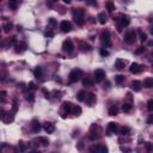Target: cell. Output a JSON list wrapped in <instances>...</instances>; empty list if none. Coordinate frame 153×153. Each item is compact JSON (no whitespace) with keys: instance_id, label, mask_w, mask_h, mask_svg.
Segmentation results:
<instances>
[{"instance_id":"obj_47","label":"cell","mask_w":153,"mask_h":153,"mask_svg":"<svg viewBox=\"0 0 153 153\" xmlns=\"http://www.w3.org/2000/svg\"><path fill=\"white\" fill-rule=\"evenodd\" d=\"M97 128H98L97 124H92L91 128H90V130H91V132H93V130H94V129H97Z\"/></svg>"},{"instance_id":"obj_14","label":"cell","mask_w":153,"mask_h":153,"mask_svg":"<svg viewBox=\"0 0 153 153\" xmlns=\"http://www.w3.org/2000/svg\"><path fill=\"white\" fill-rule=\"evenodd\" d=\"M85 102L87 104H92L96 102V96H94V93H87L85 97Z\"/></svg>"},{"instance_id":"obj_52","label":"cell","mask_w":153,"mask_h":153,"mask_svg":"<svg viewBox=\"0 0 153 153\" xmlns=\"http://www.w3.org/2000/svg\"><path fill=\"white\" fill-rule=\"evenodd\" d=\"M151 34H152V35H153V27L151 28Z\"/></svg>"},{"instance_id":"obj_24","label":"cell","mask_w":153,"mask_h":153,"mask_svg":"<svg viewBox=\"0 0 153 153\" xmlns=\"http://www.w3.org/2000/svg\"><path fill=\"white\" fill-rule=\"evenodd\" d=\"M42 68L41 67H36L35 69H34V75L37 78V79H41L42 78Z\"/></svg>"},{"instance_id":"obj_46","label":"cell","mask_w":153,"mask_h":153,"mask_svg":"<svg viewBox=\"0 0 153 153\" xmlns=\"http://www.w3.org/2000/svg\"><path fill=\"white\" fill-rule=\"evenodd\" d=\"M98 148H99V146H92V147L90 148V151H91V152H96V151H98Z\"/></svg>"},{"instance_id":"obj_7","label":"cell","mask_w":153,"mask_h":153,"mask_svg":"<svg viewBox=\"0 0 153 153\" xmlns=\"http://www.w3.org/2000/svg\"><path fill=\"white\" fill-rule=\"evenodd\" d=\"M102 42H103V44H105L106 47L111 46V41H110V33L108 31V30L103 31V34H102Z\"/></svg>"},{"instance_id":"obj_34","label":"cell","mask_w":153,"mask_h":153,"mask_svg":"<svg viewBox=\"0 0 153 153\" xmlns=\"http://www.w3.org/2000/svg\"><path fill=\"white\" fill-rule=\"evenodd\" d=\"M88 139L93 141V140H97V139H98V135H97V134H96L94 132H91V134L88 135Z\"/></svg>"},{"instance_id":"obj_45","label":"cell","mask_w":153,"mask_h":153,"mask_svg":"<svg viewBox=\"0 0 153 153\" xmlns=\"http://www.w3.org/2000/svg\"><path fill=\"white\" fill-rule=\"evenodd\" d=\"M46 36H47V37H53L54 33L53 31H47V33H46Z\"/></svg>"},{"instance_id":"obj_9","label":"cell","mask_w":153,"mask_h":153,"mask_svg":"<svg viewBox=\"0 0 153 153\" xmlns=\"http://www.w3.org/2000/svg\"><path fill=\"white\" fill-rule=\"evenodd\" d=\"M60 29H61L62 33H69L72 30V24L67 21H62L60 24Z\"/></svg>"},{"instance_id":"obj_3","label":"cell","mask_w":153,"mask_h":153,"mask_svg":"<svg viewBox=\"0 0 153 153\" xmlns=\"http://www.w3.org/2000/svg\"><path fill=\"white\" fill-rule=\"evenodd\" d=\"M135 38H136V33L134 30H130V31H128V33L126 34V36H124V42L128 44H133L135 42Z\"/></svg>"},{"instance_id":"obj_21","label":"cell","mask_w":153,"mask_h":153,"mask_svg":"<svg viewBox=\"0 0 153 153\" xmlns=\"http://www.w3.org/2000/svg\"><path fill=\"white\" fill-rule=\"evenodd\" d=\"M118 114V108L116 105H111L109 108V115L110 116H116Z\"/></svg>"},{"instance_id":"obj_32","label":"cell","mask_w":153,"mask_h":153,"mask_svg":"<svg viewBox=\"0 0 153 153\" xmlns=\"http://www.w3.org/2000/svg\"><path fill=\"white\" fill-rule=\"evenodd\" d=\"M28 90H29L30 92L35 91V90H36V85L34 84V82H29V84H28Z\"/></svg>"},{"instance_id":"obj_28","label":"cell","mask_w":153,"mask_h":153,"mask_svg":"<svg viewBox=\"0 0 153 153\" xmlns=\"http://www.w3.org/2000/svg\"><path fill=\"white\" fill-rule=\"evenodd\" d=\"M138 33H139V37H140V41H141L142 43L147 41V35H146V34H145V33H142L141 30H139Z\"/></svg>"},{"instance_id":"obj_33","label":"cell","mask_w":153,"mask_h":153,"mask_svg":"<svg viewBox=\"0 0 153 153\" xmlns=\"http://www.w3.org/2000/svg\"><path fill=\"white\" fill-rule=\"evenodd\" d=\"M73 112H74V115L79 116V115L81 114V108H80V106H75V108L73 109Z\"/></svg>"},{"instance_id":"obj_13","label":"cell","mask_w":153,"mask_h":153,"mask_svg":"<svg viewBox=\"0 0 153 153\" xmlns=\"http://www.w3.org/2000/svg\"><path fill=\"white\" fill-rule=\"evenodd\" d=\"M28 46L25 42H19V43L16 44V52L17 53H22V52H24V50H27Z\"/></svg>"},{"instance_id":"obj_41","label":"cell","mask_w":153,"mask_h":153,"mask_svg":"<svg viewBox=\"0 0 153 153\" xmlns=\"http://www.w3.org/2000/svg\"><path fill=\"white\" fill-rule=\"evenodd\" d=\"M48 23H49V25H52V27H55V25H56V21L54 19V18H49Z\"/></svg>"},{"instance_id":"obj_44","label":"cell","mask_w":153,"mask_h":153,"mask_svg":"<svg viewBox=\"0 0 153 153\" xmlns=\"http://www.w3.org/2000/svg\"><path fill=\"white\" fill-rule=\"evenodd\" d=\"M147 123H148V124H152V123H153V115H150V116H148Z\"/></svg>"},{"instance_id":"obj_4","label":"cell","mask_w":153,"mask_h":153,"mask_svg":"<svg viewBox=\"0 0 153 153\" xmlns=\"http://www.w3.org/2000/svg\"><path fill=\"white\" fill-rule=\"evenodd\" d=\"M62 49H63V52H66V53H72V52H73V49H74L73 42H72L71 40H66V41H63Z\"/></svg>"},{"instance_id":"obj_11","label":"cell","mask_w":153,"mask_h":153,"mask_svg":"<svg viewBox=\"0 0 153 153\" xmlns=\"http://www.w3.org/2000/svg\"><path fill=\"white\" fill-rule=\"evenodd\" d=\"M62 108H63L66 114H71L73 111V105H72L71 102H63L62 103Z\"/></svg>"},{"instance_id":"obj_39","label":"cell","mask_w":153,"mask_h":153,"mask_svg":"<svg viewBox=\"0 0 153 153\" xmlns=\"http://www.w3.org/2000/svg\"><path fill=\"white\" fill-rule=\"evenodd\" d=\"M25 98H27V100H29V102H33L35 97H34V93H28Z\"/></svg>"},{"instance_id":"obj_48","label":"cell","mask_w":153,"mask_h":153,"mask_svg":"<svg viewBox=\"0 0 153 153\" xmlns=\"http://www.w3.org/2000/svg\"><path fill=\"white\" fill-rule=\"evenodd\" d=\"M88 3L91 4V5H93V6L97 5V4H96V0H88Z\"/></svg>"},{"instance_id":"obj_36","label":"cell","mask_w":153,"mask_h":153,"mask_svg":"<svg viewBox=\"0 0 153 153\" xmlns=\"http://www.w3.org/2000/svg\"><path fill=\"white\" fill-rule=\"evenodd\" d=\"M147 109L150 111H153V99H150L147 102Z\"/></svg>"},{"instance_id":"obj_31","label":"cell","mask_w":153,"mask_h":153,"mask_svg":"<svg viewBox=\"0 0 153 153\" xmlns=\"http://www.w3.org/2000/svg\"><path fill=\"white\" fill-rule=\"evenodd\" d=\"M115 81L117 84H122L124 81V75H116L115 76Z\"/></svg>"},{"instance_id":"obj_5","label":"cell","mask_w":153,"mask_h":153,"mask_svg":"<svg viewBox=\"0 0 153 153\" xmlns=\"http://www.w3.org/2000/svg\"><path fill=\"white\" fill-rule=\"evenodd\" d=\"M105 79V72L103 71V69H96L94 71V80H96V82H102L103 80Z\"/></svg>"},{"instance_id":"obj_30","label":"cell","mask_w":153,"mask_h":153,"mask_svg":"<svg viewBox=\"0 0 153 153\" xmlns=\"http://www.w3.org/2000/svg\"><path fill=\"white\" fill-rule=\"evenodd\" d=\"M105 6H106V10H108L109 12H114V10H115V5L111 3V1H108Z\"/></svg>"},{"instance_id":"obj_29","label":"cell","mask_w":153,"mask_h":153,"mask_svg":"<svg viewBox=\"0 0 153 153\" xmlns=\"http://www.w3.org/2000/svg\"><path fill=\"white\" fill-rule=\"evenodd\" d=\"M122 110H123L124 112H129L130 110H132V105H130L129 103H124L123 105H122Z\"/></svg>"},{"instance_id":"obj_26","label":"cell","mask_w":153,"mask_h":153,"mask_svg":"<svg viewBox=\"0 0 153 153\" xmlns=\"http://www.w3.org/2000/svg\"><path fill=\"white\" fill-rule=\"evenodd\" d=\"M38 141L41 142L42 146H48V145H49V139L44 138V136H40V138H38Z\"/></svg>"},{"instance_id":"obj_27","label":"cell","mask_w":153,"mask_h":153,"mask_svg":"<svg viewBox=\"0 0 153 153\" xmlns=\"http://www.w3.org/2000/svg\"><path fill=\"white\" fill-rule=\"evenodd\" d=\"M85 97H86L85 91H79V92H78V94H76V99L80 100V102L85 100Z\"/></svg>"},{"instance_id":"obj_35","label":"cell","mask_w":153,"mask_h":153,"mask_svg":"<svg viewBox=\"0 0 153 153\" xmlns=\"http://www.w3.org/2000/svg\"><path fill=\"white\" fill-rule=\"evenodd\" d=\"M145 147H146V150H147L148 152H153V145L152 144L146 142V144H145Z\"/></svg>"},{"instance_id":"obj_15","label":"cell","mask_w":153,"mask_h":153,"mask_svg":"<svg viewBox=\"0 0 153 153\" xmlns=\"http://www.w3.org/2000/svg\"><path fill=\"white\" fill-rule=\"evenodd\" d=\"M124 65H126V61L122 60V59H117L116 61H115V67L117 68V69H123Z\"/></svg>"},{"instance_id":"obj_51","label":"cell","mask_w":153,"mask_h":153,"mask_svg":"<svg viewBox=\"0 0 153 153\" xmlns=\"http://www.w3.org/2000/svg\"><path fill=\"white\" fill-rule=\"evenodd\" d=\"M10 3H16L17 4V0H10Z\"/></svg>"},{"instance_id":"obj_20","label":"cell","mask_w":153,"mask_h":153,"mask_svg":"<svg viewBox=\"0 0 153 153\" xmlns=\"http://www.w3.org/2000/svg\"><path fill=\"white\" fill-rule=\"evenodd\" d=\"M3 29H4L5 33H10V31L13 29V24H12L11 22H6V23L3 25Z\"/></svg>"},{"instance_id":"obj_8","label":"cell","mask_w":153,"mask_h":153,"mask_svg":"<svg viewBox=\"0 0 153 153\" xmlns=\"http://www.w3.org/2000/svg\"><path fill=\"white\" fill-rule=\"evenodd\" d=\"M142 71V66L141 65H139V63H136V62H133L132 65H130L129 67V72L133 74H138L140 73V72Z\"/></svg>"},{"instance_id":"obj_43","label":"cell","mask_w":153,"mask_h":153,"mask_svg":"<svg viewBox=\"0 0 153 153\" xmlns=\"http://www.w3.org/2000/svg\"><path fill=\"white\" fill-rule=\"evenodd\" d=\"M10 44H17V40H16V37L13 36V37H11V40H10Z\"/></svg>"},{"instance_id":"obj_17","label":"cell","mask_w":153,"mask_h":153,"mask_svg":"<svg viewBox=\"0 0 153 153\" xmlns=\"http://www.w3.org/2000/svg\"><path fill=\"white\" fill-rule=\"evenodd\" d=\"M132 88L135 92H139L140 90H141V82L138 81V80H134V81L132 82Z\"/></svg>"},{"instance_id":"obj_37","label":"cell","mask_w":153,"mask_h":153,"mask_svg":"<svg viewBox=\"0 0 153 153\" xmlns=\"http://www.w3.org/2000/svg\"><path fill=\"white\" fill-rule=\"evenodd\" d=\"M98 152L106 153V152H108V147H106V146H99V148H98Z\"/></svg>"},{"instance_id":"obj_40","label":"cell","mask_w":153,"mask_h":153,"mask_svg":"<svg viewBox=\"0 0 153 153\" xmlns=\"http://www.w3.org/2000/svg\"><path fill=\"white\" fill-rule=\"evenodd\" d=\"M144 52H145V48L144 47H139L138 49L135 50V54H138V55H139V54H142Z\"/></svg>"},{"instance_id":"obj_6","label":"cell","mask_w":153,"mask_h":153,"mask_svg":"<svg viewBox=\"0 0 153 153\" xmlns=\"http://www.w3.org/2000/svg\"><path fill=\"white\" fill-rule=\"evenodd\" d=\"M118 23H120V25H118V31H121V28H123V27H128L130 23V19L128 16H124L122 15L121 16V19H118Z\"/></svg>"},{"instance_id":"obj_23","label":"cell","mask_w":153,"mask_h":153,"mask_svg":"<svg viewBox=\"0 0 153 153\" xmlns=\"http://www.w3.org/2000/svg\"><path fill=\"white\" fill-rule=\"evenodd\" d=\"M144 87L152 88L153 87V79H151V78H148V79H145L144 80Z\"/></svg>"},{"instance_id":"obj_19","label":"cell","mask_w":153,"mask_h":153,"mask_svg":"<svg viewBox=\"0 0 153 153\" xmlns=\"http://www.w3.org/2000/svg\"><path fill=\"white\" fill-rule=\"evenodd\" d=\"M97 19H98V22H99L100 24H105L106 21H108V18H106V15L104 13V12H100L99 15H98Z\"/></svg>"},{"instance_id":"obj_18","label":"cell","mask_w":153,"mask_h":153,"mask_svg":"<svg viewBox=\"0 0 153 153\" xmlns=\"http://www.w3.org/2000/svg\"><path fill=\"white\" fill-rule=\"evenodd\" d=\"M33 132L34 133H40V130H41V124H40V122L38 121H33Z\"/></svg>"},{"instance_id":"obj_12","label":"cell","mask_w":153,"mask_h":153,"mask_svg":"<svg viewBox=\"0 0 153 153\" xmlns=\"http://www.w3.org/2000/svg\"><path fill=\"white\" fill-rule=\"evenodd\" d=\"M13 115L10 114V112H5V114L1 116V120H3V122H5V123H10V122H12L13 121Z\"/></svg>"},{"instance_id":"obj_38","label":"cell","mask_w":153,"mask_h":153,"mask_svg":"<svg viewBox=\"0 0 153 153\" xmlns=\"http://www.w3.org/2000/svg\"><path fill=\"white\" fill-rule=\"evenodd\" d=\"M129 128H128V127H123V128H122V129H121V134H122V135H126L127 133H129Z\"/></svg>"},{"instance_id":"obj_10","label":"cell","mask_w":153,"mask_h":153,"mask_svg":"<svg viewBox=\"0 0 153 153\" xmlns=\"http://www.w3.org/2000/svg\"><path fill=\"white\" fill-rule=\"evenodd\" d=\"M43 129L46 133H48V134H52V133L55 130V126H54L53 123H50V122H47V123L43 124Z\"/></svg>"},{"instance_id":"obj_49","label":"cell","mask_w":153,"mask_h":153,"mask_svg":"<svg viewBox=\"0 0 153 153\" xmlns=\"http://www.w3.org/2000/svg\"><path fill=\"white\" fill-rule=\"evenodd\" d=\"M62 1H63L65 4H67V5H69V4L72 3V0H62Z\"/></svg>"},{"instance_id":"obj_2","label":"cell","mask_w":153,"mask_h":153,"mask_svg":"<svg viewBox=\"0 0 153 153\" xmlns=\"http://www.w3.org/2000/svg\"><path fill=\"white\" fill-rule=\"evenodd\" d=\"M82 76V71L81 69H73L69 73V81L71 82H76Z\"/></svg>"},{"instance_id":"obj_42","label":"cell","mask_w":153,"mask_h":153,"mask_svg":"<svg viewBox=\"0 0 153 153\" xmlns=\"http://www.w3.org/2000/svg\"><path fill=\"white\" fill-rule=\"evenodd\" d=\"M100 55L102 56H108L109 55V52H108V50H105V49H100Z\"/></svg>"},{"instance_id":"obj_25","label":"cell","mask_w":153,"mask_h":153,"mask_svg":"<svg viewBox=\"0 0 153 153\" xmlns=\"http://www.w3.org/2000/svg\"><path fill=\"white\" fill-rule=\"evenodd\" d=\"M82 85L86 86V87H91V86H93V80L90 79V78H85L82 80Z\"/></svg>"},{"instance_id":"obj_16","label":"cell","mask_w":153,"mask_h":153,"mask_svg":"<svg viewBox=\"0 0 153 153\" xmlns=\"http://www.w3.org/2000/svg\"><path fill=\"white\" fill-rule=\"evenodd\" d=\"M79 48L81 52H90L91 50V47H90V44H87L86 42H80L79 43Z\"/></svg>"},{"instance_id":"obj_22","label":"cell","mask_w":153,"mask_h":153,"mask_svg":"<svg viewBox=\"0 0 153 153\" xmlns=\"http://www.w3.org/2000/svg\"><path fill=\"white\" fill-rule=\"evenodd\" d=\"M108 130H109L110 133H115L116 130H117V123H115V122H110V123L108 124Z\"/></svg>"},{"instance_id":"obj_50","label":"cell","mask_w":153,"mask_h":153,"mask_svg":"<svg viewBox=\"0 0 153 153\" xmlns=\"http://www.w3.org/2000/svg\"><path fill=\"white\" fill-rule=\"evenodd\" d=\"M5 96H6V92H5V91H1V97L4 98V97H5Z\"/></svg>"},{"instance_id":"obj_53","label":"cell","mask_w":153,"mask_h":153,"mask_svg":"<svg viewBox=\"0 0 153 153\" xmlns=\"http://www.w3.org/2000/svg\"><path fill=\"white\" fill-rule=\"evenodd\" d=\"M50 1H52V3H56V1H58V0H50Z\"/></svg>"},{"instance_id":"obj_1","label":"cell","mask_w":153,"mask_h":153,"mask_svg":"<svg viewBox=\"0 0 153 153\" xmlns=\"http://www.w3.org/2000/svg\"><path fill=\"white\" fill-rule=\"evenodd\" d=\"M84 15H85V12H84L82 9H74L73 10V19L76 23V25L81 27L82 24H84Z\"/></svg>"}]
</instances>
